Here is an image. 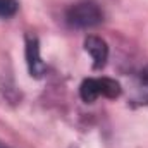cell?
<instances>
[{
  "instance_id": "obj_1",
  "label": "cell",
  "mask_w": 148,
  "mask_h": 148,
  "mask_svg": "<svg viewBox=\"0 0 148 148\" xmlns=\"http://www.w3.org/2000/svg\"><path fill=\"white\" fill-rule=\"evenodd\" d=\"M121 91V84L112 77H88L79 86V95L86 103H93L98 97L117 98Z\"/></svg>"
},
{
  "instance_id": "obj_2",
  "label": "cell",
  "mask_w": 148,
  "mask_h": 148,
  "mask_svg": "<svg viewBox=\"0 0 148 148\" xmlns=\"http://www.w3.org/2000/svg\"><path fill=\"white\" fill-rule=\"evenodd\" d=\"M66 19L74 28L86 29V28L98 26L103 21V14L98 9V5H95V3H91V2H79V3H74V5H71L67 9Z\"/></svg>"
},
{
  "instance_id": "obj_3",
  "label": "cell",
  "mask_w": 148,
  "mask_h": 148,
  "mask_svg": "<svg viewBox=\"0 0 148 148\" xmlns=\"http://www.w3.org/2000/svg\"><path fill=\"white\" fill-rule=\"evenodd\" d=\"M84 50L93 57V69H102L109 59V47L98 36H88L84 40Z\"/></svg>"
},
{
  "instance_id": "obj_4",
  "label": "cell",
  "mask_w": 148,
  "mask_h": 148,
  "mask_svg": "<svg viewBox=\"0 0 148 148\" xmlns=\"http://www.w3.org/2000/svg\"><path fill=\"white\" fill-rule=\"evenodd\" d=\"M26 59L29 66V73L35 77H40L45 73V64L40 59V47H38L36 36L26 35Z\"/></svg>"
},
{
  "instance_id": "obj_5",
  "label": "cell",
  "mask_w": 148,
  "mask_h": 148,
  "mask_svg": "<svg viewBox=\"0 0 148 148\" xmlns=\"http://www.w3.org/2000/svg\"><path fill=\"white\" fill-rule=\"evenodd\" d=\"M136 100H138V103L148 105V66L138 76V83H136Z\"/></svg>"
},
{
  "instance_id": "obj_6",
  "label": "cell",
  "mask_w": 148,
  "mask_h": 148,
  "mask_svg": "<svg viewBox=\"0 0 148 148\" xmlns=\"http://www.w3.org/2000/svg\"><path fill=\"white\" fill-rule=\"evenodd\" d=\"M19 9L17 0H0V17H12Z\"/></svg>"
},
{
  "instance_id": "obj_7",
  "label": "cell",
  "mask_w": 148,
  "mask_h": 148,
  "mask_svg": "<svg viewBox=\"0 0 148 148\" xmlns=\"http://www.w3.org/2000/svg\"><path fill=\"white\" fill-rule=\"evenodd\" d=\"M0 148H3V147H0Z\"/></svg>"
}]
</instances>
